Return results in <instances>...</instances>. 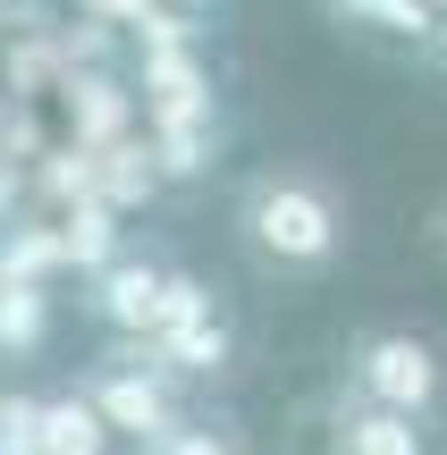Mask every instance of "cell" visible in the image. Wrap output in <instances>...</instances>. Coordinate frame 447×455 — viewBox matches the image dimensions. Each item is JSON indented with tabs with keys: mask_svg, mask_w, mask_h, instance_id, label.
Here are the masks:
<instances>
[{
	"mask_svg": "<svg viewBox=\"0 0 447 455\" xmlns=\"http://www.w3.org/2000/svg\"><path fill=\"white\" fill-rule=\"evenodd\" d=\"M347 195L321 169H253L236 186V244L279 278H321L347 253Z\"/></svg>",
	"mask_w": 447,
	"mask_h": 455,
	"instance_id": "cell-1",
	"label": "cell"
},
{
	"mask_svg": "<svg viewBox=\"0 0 447 455\" xmlns=\"http://www.w3.org/2000/svg\"><path fill=\"white\" fill-rule=\"evenodd\" d=\"M347 396H371L388 413H414V422H439L447 413V355L422 329H363L347 346V371H338Z\"/></svg>",
	"mask_w": 447,
	"mask_h": 455,
	"instance_id": "cell-2",
	"label": "cell"
},
{
	"mask_svg": "<svg viewBox=\"0 0 447 455\" xmlns=\"http://www.w3.org/2000/svg\"><path fill=\"white\" fill-rule=\"evenodd\" d=\"M84 396L101 405V422H110L135 455H144V447H161L169 430L186 422V405H178V388H169V371H161V363H152L135 338H118V355H110V363H93Z\"/></svg>",
	"mask_w": 447,
	"mask_h": 455,
	"instance_id": "cell-3",
	"label": "cell"
},
{
	"mask_svg": "<svg viewBox=\"0 0 447 455\" xmlns=\"http://www.w3.org/2000/svg\"><path fill=\"white\" fill-rule=\"evenodd\" d=\"M321 455H431V422L338 388L330 413H321Z\"/></svg>",
	"mask_w": 447,
	"mask_h": 455,
	"instance_id": "cell-4",
	"label": "cell"
},
{
	"mask_svg": "<svg viewBox=\"0 0 447 455\" xmlns=\"http://www.w3.org/2000/svg\"><path fill=\"white\" fill-rule=\"evenodd\" d=\"M84 312H93L110 338H152V321H161V295H169V261H135V253H118L110 270H93L84 278Z\"/></svg>",
	"mask_w": 447,
	"mask_h": 455,
	"instance_id": "cell-5",
	"label": "cell"
},
{
	"mask_svg": "<svg viewBox=\"0 0 447 455\" xmlns=\"http://www.w3.org/2000/svg\"><path fill=\"white\" fill-rule=\"evenodd\" d=\"M135 346H144L169 379H220V371H228V355H236V338H228V321H220V304L195 312V321L152 329V338H135Z\"/></svg>",
	"mask_w": 447,
	"mask_h": 455,
	"instance_id": "cell-6",
	"label": "cell"
},
{
	"mask_svg": "<svg viewBox=\"0 0 447 455\" xmlns=\"http://www.w3.org/2000/svg\"><path fill=\"white\" fill-rule=\"evenodd\" d=\"M51 346V287L43 278H0V363H26Z\"/></svg>",
	"mask_w": 447,
	"mask_h": 455,
	"instance_id": "cell-7",
	"label": "cell"
},
{
	"mask_svg": "<svg viewBox=\"0 0 447 455\" xmlns=\"http://www.w3.org/2000/svg\"><path fill=\"white\" fill-rule=\"evenodd\" d=\"M110 447H118V430L101 422V405L84 388L43 396V455H110Z\"/></svg>",
	"mask_w": 447,
	"mask_h": 455,
	"instance_id": "cell-8",
	"label": "cell"
},
{
	"mask_svg": "<svg viewBox=\"0 0 447 455\" xmlns=\"http://www.w3.org/2000/svg\"><path fill=\"white\" fill-rule=\"evenodd\" d=\"M60 244H68V270H110L118 261V203H101V195H84L76 212H60Z\"/></svg>",
	"mask_w": 447,
	"mask_h": 455,
	"instance_id": "cell-9",
	"label": "cell"
},
{
	"mask_svg": "<svg viewBox=\"0 0 447 455\" xmlns=\"http://www.w3.org/2000/svg\"><path fill=\"white\" fill-rule=\"evenodd\" d=\"M330 9L355 17V26H371V34H397V43H431V34H439L431 0H330Z\"/></svg>",
	"mask_w": 447,
	"mask_h": 455,
	"instance_id": "cell-10",
	"label": "cell"
},
{
	"mask_svg": "<svg viewBox=\"0 0 447 455\" xmlns=\"http://www.w3.org/2000/svg\"><path fill=\"white\" fill-rule=\"evenodd\" d=\"M0 455H43V396L0 388Z\"/></svg>",
	"mask_w": 447,
	"mask_h": 455,
	"instance_id": "cell-11",
	"label": "cell"
},
{
	"mask_svg": "<svg viewBox=\"0 0 447 455\" xmlns=\"http://www.w3.org/2000/svg\"><path fill=\"white\" fill-rule=\"evenodd\" d=\"M144 455H245V447H236V430H212V422H178L161 447H144Z\"/></svg>",
	"mask_w": 447,
	"mask_h": 455,
	"instance_id": "cell-12",
	"label": "cell"
},
{
	"mask_svg": "<svg viewBox=\"0 0 447 455\" xmlns=\"http://www.w3.org/2000/svg\"><path fill=\"white\" fill-rule=\"evenodd\" d=\"M422 236H431V253H439V261H447V195H439V203H431V228H422Z\"/></svg>",
	"mask_w": 447,
	"mask_h": 455,
	"instance_id": "cell-13",
	"label": "cell"
},
{
	"mask_svg": "<svg viewBox=\"0 0 447 455\" xmlns=\"http://www.w3.org/2000/svg\"><path fill=\"white\" fill-rule=\"evenodd\" d=\"M422 51H431V68L447 76V17H439V34H431V43H422Z\"/></svg>",
	"mask_w": 447,
	"mask_h": 455,
	"instance_id": "cell-14",
	"label": "cell"
},
{
	"mask_svg": "<svg viewBox=\"0 0 447 455\" xmlns=\"http://www.w3.org/2000/svg\"><path fill=\"white\" fill-rule=\"evenodd\" d=\"M431 9H439V17H447V0H431Z\"/></svg>",
	"mask_w": 447,
	"mask_h": 455,
	"instance_id": "cell-15",
	"label": "cell"
}]
</instances>
